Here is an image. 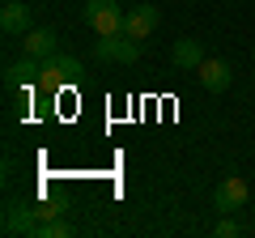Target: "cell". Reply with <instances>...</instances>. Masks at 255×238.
I'll use <instances>...</instances> for the list:
<instances>
[{"label": "cell", "instance_id": "8fae6325", "mask_svg": "<svg viewBox=\"0 0 255 238\" xmlns=\"http://www.w3.org/2000/svg\"><path fill=\"white\" fill-rule=\"evenodd\" d=\"M73 234V226L64 217H51V221H38V230H34V238H68Z\"/></svg>", "mask_w": 255, "mask_h": 238}, {"label": "cell", "instance_id": "52a82bcc", "mask_svg": "<svg viewBox=\"0 0 255 238\" xmlns=\"http://www.w3.org/2000/svg\"><path fill=\"white\" fill-rule=\"evenodd\" d=\"M170 60H174V68H183V73H196L209 55H204V43H200V38H179L174 51H170Z\"/></svg>", "mask_w": 255, "mask_h": 238}, {"label": "cell", "instance_id": "ba28073f", "mask_svg": "<svg viewBox=\"0 0 255 238\" xmlns=\"http://www.w3.org/2000/svg\"><path fill=\"white\" fill-rule=\"evenodd\" d=\"M196 81H200L209 94L230 90V64H226V60H213V55H209V60H204L200 68H196Z\"/></svg>", "mask_w": 255, "mask_h": 238}, {"label": "cell", "instance_id": "277c9868", "mask_svg": "<svg viewBox=\"0 0 255 238\" xmlns=\"http://www.w3.org/2000/svg\"><path fill=\"white\" fill-rule=\"evenodd\" d=\"M247 196H251V187H247L243 174H226V179L217 183V192H213V209L234 213V209H243V204H247Z\"/></svg>", "mask_w": 255, "mask_h": 238}, {"label": "cell", "instance_id": "7c38bea8", "mask_svg": "<svg viewBox=\"0 0 255 238\" xmlns=\"http://www.w3.org/2000/svg\"><path fill=\"white\" fill-rule=\"evenodd\" d=\"M213 234H217V238H238V221L226 213V217H221L217 226H213Z\"/></svg>", "mask_w": 255, "mask_h": 238}, {"label": "cell", "instance_id": "3957f363", "mask_svg": "<svg viewBox=\"0 0 255 238\" xmlns=\"http://www.w3.org/2000/svg\"><path fill=\"white\" fill-rule=\"evenodd\" d=\"M38 204H30V200H13L9 209H4V234H26V238H34V230H38Z\"/></svg>", "mask_w": 255, "mask_h": 238}, {"label": "cell", "instance_id": "5b68a950", "mask_svg": "<svg viewBox=\"0 0 255 238\" xmlns=\"http://www.w3.org/2000/svg\"><path fill=\"white\" fill-rule=\"evenodd\" d=\"M157 21H162L157 4H132V9H128V17H124V34H128V38H140V43H145V38L157 30Z\"/></svg>", "mask_w": 255, "mask_h": 238}, {"label": "cell", "instance_id": "6da1fadb", "mask_svg": "<svg viewBox=\"0 0 255 238\" xmlns=\"http://www.w3.org/2000/svg\"><path fill=\"white\" fill-rule=\"evenodd\" d=\"M85 64L77 60V55H60L55 51L51 60H43V73H38V85H43L47 94H60V90H73L77 81H81Z\"/></svg>", "mask_w": 255, "mask_h": 238}, {"label": "cell", "instance_id": "8992f818", "mask_svg": "<svg viewBox=\"0 0 255 238\" xmlns=\"http://www.w3.org/2000/svg\"><path fill=\"white\" fill-rule=\"evenodd\" d=\"M30 26H34V17H30V4H26V0H9V4L0 9V30H4L9 38H21Z\"/></svg>", "mask_w": 255, "mask_h": 238}, {"label": "cell", "instance_id": "7a4b0ae2", "mask_svg": "<svg viewBox=\"0 0 255 238\" xmlns=\"http://www.w3.org/2000/svg\"><path fill=\"white\" fill-rule=\"evenodd\" d=\"M85 26L94 30V38H115L124 34V17L128 13L119 9V0H85Z\"/></svg>", "mask_w": 255, "mask_h": 238}, {"label": "cell", "instance_id": "30bf717a", "mask_svg": "<svg viewBox=\"0 0 255 238\" xmlns=\"http://www.w3.org/2000/svg\"><path fill=\"white\" fill-rule=\"evenodd\" d=\"M38 73H43V60H34V55H21L17 64L4 68V85H9V90H21V85L38 81Z\"/></svg>", "mask_w": 255, "mask_h": 238}, {"label": "cell", "instance_id": "9c48e42d", "mask_svg": "<svg viewBox=\"0 0 255 238\" xmlns=\"http://www.w3.org/2000/svg\"><path fill=\"white\" fill-rule=\"evenodd\" d=\"M21 47H26V55H34V60H51L55 55V30L30 26L26 34H21Z\"/></svg>", "mask_w": 255, "mask_h": 238}, {"label": "cell", "instance_id": "4fadbf2b", "mask_svg": "<svg viewBox=\"0 0 255 238\" xmlns=\"http://www.w3.org/2000/svg\"><path fill=\"white\" fill-rule=\"evenodd\" d=\"M251 85H255V77H251Z\"/></svg>", "mask_w": 255, "mask_h": 238}]
</instances>
